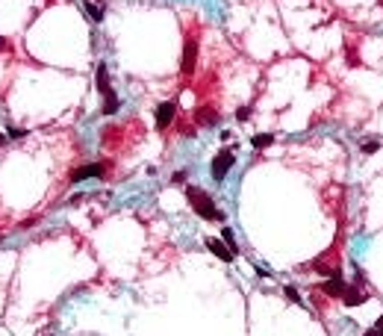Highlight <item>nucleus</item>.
Masks as SVG:
<instances>
[{
	"label": "nucleus",
	"instance_id": "obj_9",
	"mask_svg": "<svg viewBox=\"0 0 383 336\" xmlns=\"http://www.w3.org/2000/svg\"><path fill=\"white\" fill-rule=\"evenodd\" d=\"M366 301H368V292H363L360 286H345V292H342V304L345 307H360Z\"/></svg>",
	"mask_w": 383,
	"mask_h": 336
},
{
	"label": "nucleus",
	"instance_id": "obj_12",
	"mask_svg": "<svg viewBox=\"0 0 383 336\" xmlns=\"http://www.w3.org/2000/svg\"><path fill=\"white\" fill-rule=\"evenodd\" d=\"M98 89H101V95H109V92H112V86H109V71H106V65H98Z\"/></svg>",
	"mask_w": 383,
	"mask_h": 336
},
{
	"label": "nucleus",
	"instance_id": "obj_14",
	"mask_svg": "<svg viewBox=\"0 0 383 336\" xmlns=\"http://www.w3.org/2000/svg\"><path fill=\"white\" fill-rule=\"evenodd\" d=\"M221 242H224V245H227L233 254L239 251V245H236V236H233V230H230V227H224V230H221Z\"/></svg>",
	"mask_w": 383,
	"mask_h": 336
},
{
	"label": "nucleus",
	"instance_id": "obj_11",
	"mask_svg": "<svg viewBox=\"0 0 383 336\" xmlns=\"http://www.w3.org/2000/svg\"><path fill=\"white\" fill-rule=\"evenodd\" d=\"M118 106H121V101H118V95H115V92L104 95V115H115V112H118Z\"/></svg>",
	"mask_w": 383,
	"mask_h": 336
},
{
	"label": "nucleus",
	"instance_id": "obj_23",
	"mask_svg": "<svg viewBox=\"0 0 383 336\" xmlns=\"http://www.w3.org/2000/svg\"><path fill=\"white\" fill-rule=\"evenodd\" d=\"M0 148H6V136L0 133Z\"/></svg>",
	"mask_w": 383,
	"mask_h": 336
},
{
	"label": "nucleus",
	"instance_id": "obj_8",
	"mask_svg": "<svg viewBox=\"0 0 383 336\" xmlns=\"http://www.w3.org/2000/svg\"><path fill=\"white\" fill-rule=\"evenodd\" d=\"M318 292H324V295H330V298H342V292H345V280H342V274H330Z\"/></svg>",
	"mask_w": 383,
	"mask_h": 336
},
{
	"label": "nucleus",
	"instance_id": "obj_22",
	"mask_svg": "<svg viewBox=\"0 0 383 336\" xmlns=\"http://www.w3.org/2000/svg\"><path fill=\"white\" fill-rule=\"evenodd\" d=\"M0 51H6V38L3 35H0Z\"/></svg>",
	"mask_w": 383,
	"mask_h": 336
},
{
	"label": "nucleus",
	"instance_id": "obj_10",
	"mask_svg": "<svg viewBox=\"0 0 383 336\" xmlns=\"http://www.w3.org/2000/svg\"><path fill=\"white\" fill-rule=\"evenodd\" d=\"M207 248H209L212 254H215L218 260H224V263H230V260H233V251L227 248L221 239H207Z\"/></svg>",
	"mask_w": 383,
	"mask_h": 336
},
{
	"label": "nucleus",
	"instance_id": "obj_2",
	"mask_svg": "<svg viewBox=\"0 0 383 336\" xmlns=\"http://www.w3.org/2000/svg\"><path fill=\"white\" fill-rule=\"evenodd\" d=\"M236 165V148H224V151L215 153V159H212V165H209V174L215 177V180H224L227 171Z\"/></svg>",
	"mask_w": 383,
	"mask_h": 336
},
{
	"label": "nucleus",
	"instance_id": "obj_21",
	"mask_svg": "<svg viewBox=\"0 0 383 336\" xmlns=\"http://www.w3.org/2000/svg\"><path fill=\"white\" fill-rule=\"evenodd\" d=\"M374 330H383V316H380V321H377V324H374Z\"/></svg>",
	"mask_w": 383,
	"mask_h": 336
},
{
	"label": "nucleus",
	"instance_id": "obj_20",
	"mask_svg": "<svg viewBox=\"0 0 383 336\" xmlns=\"http://www.w3.org/2000/svg\"><path fill=\"white\" fill-rule=\"evenodd\" d=\"M9 136H12V139H24V136H27V130H18V127H15V130H9Z\"/></svg>",
	"mask_w": 383,
	"mask_h": 336
},
{
	"label": "nucleus",
	"instance_id": "obj_7",
	"mask_svg": "<svg viewBox=\"0 0 383 336\" xmlns=\"http://www.w3.org/2000/svg\"><path fill=\"white\" fill-rule=\"evenodd\" d=\"M104 171H106L104 162H94V165H83V168H77V171L71 174V183H80V180H86V177H106Z\"/></svg>",
	"mask_w": 383,
	"mask_h": 336
},
{
	"label": "nucleus",
	"instance_id": "obj_3",
	"mask_svg": "<svg viewBox=\"0 0 383 336\" xmlns=\"http://www.w3.org/2000/svg\"><path fill=\"white\" fill-rule=\"evenodd\" d=\"M195 65H198V38H189V35H186L183 59H180V74H183V77H192V74H195Z\"/></svg>",
	"mask_w": 383,
	"mask_h": 336
},
{
	"label": "nucleus",
	"instance_id": "obj_4",
	"mask_svg": "<svg viewBox=\"0 0 383 336\" xmlns=\"http://www.w3.org/2000/svg\"><path fill=\"white\" fill-rule=\"evenodd\" d=\"M313 271L318 274H324V277H330V274H339V251L330 248V251H324L318 260L313 263Z\"/></svg>",
	"mask_w": 383,
	"mask_h": 336
},
{
	"label": "nucleus",
	"instance_id": "obj_18",
	"mask_svg": "<svg viewBox=\"0 0 383 336\" xmlns=\"http://www.w3.org/2000/svg\"><path fill=\"white\" fill-rule=\"evenodd\" d=\"M251 115V106H242V109H239V112H236V118H239V121H245V118Z\"/></svg>",
	"mask_w": 383,
	"mask_h": 336
},
{
	"label": "nucleus",
	"instance_id": "obj_24",
	"mask_svg": "<svg viewBox=\"0 0 383 336\" xmlns=\"http://www.w3.org/2000/svg\"><path fill=\"white\" fill-rule=\"evenodd\" d=\"M377 336H383V330H380V333H377Z\"/></svg>",
	"mask_w": 383,
	"mask_h": 336
},
{
	"label": "nucleus",
	"instance_id": "obj_1",
	"mask_svg": "<svg viewBox=\"0 0 383 336\" xmlns=\"http://www.w3.org/2000/svg\"><path fill=\"white\" fill-rule=\"evenodd\" d=\"M186 198H189V206L204 221H224V213L212 203V198H209L201 186H189V189H186Z\"/></svg>",
	"mask_w": 383,
	"mask_h": 336
},
{
	"label": "nucleus",
	"instance_id": "obj_16",
	"mask_svg": "<svg viewBox=\"0 0 383 336\" xmlns=\"http://www.w3.org/2000/svg\"><path fill=\"white\" fill-rule=\"evenodd\" d=\"M380 151V142H366V145H363V153H366V156H371V153H377Z\"/></svg>",
	"mask_w": 383,
	"mask_h": 336
},
{
	"label": "nucleus",
	"instance_id": "obj_13",
	"mask_svg": "<svg viewBox=\"0 0 383 336\" xmlns=\"http://www.w3.org/2000/svg\"><path fill=\"white\" fill-rule=\"evenodd\" d=\"M251 145H254L257 151H265V148H271V145H274V136H271V133H257L254 139H251Z\"/></svg>",
	"mask_w": 383,
	"mask_h": 336
},
{
	"label": "nucleus",
	"instance_id": "obj_5",
	"mask_svg": "<svg viewBox=\"0 0 383 336\" xmlns=\"http://www.w3.org/2000/svg\"><path fill=\"white\" fill-rule=\"evenodd\" d=\"M174 115H177V103H174V101L159 103V106H157V115H154V118H157V130H162V133H165V130L171 127Z\"/></svg>",
	"mask_w": 383,
	"mask_h": 336
},
{
	"label": "nucleus",
	"instance_id": "obj_19",
	"mask_svg": "<svg viewBox=\"0 0 383 336\" xmlns=\"http://www.w3.org/2000/svg\"><path fill=\"white\" fill-rule=\"evenodd\" d=\"M174 183H186V171H174V177H171Z\"/></svg>",
	"mask_w": 383,
	"mask_h": 336
},
{
	"label": "nucleus",
	"instance_id": "obj_6",
	"mask_svg": "<svg viewBox=\"0 0 383 336\" xmlns=\"http://www.w3.org/2000/svg\"><path fill=\"white\" fill-rule=\"evenodd\" d=\"M218 109L212 106V103H201L198 109H195V127H212V124H218Z\"/></svg>",
	"mask_w": 383,
	"mask_h": 336
},
{
	"label": "nucleus",
	"instance_id": "obj_15",
	"mask_svg": "<svg viewBox=\"0 0 383 336\" xmlns=\"http://www.w3.org/2000/svg\"><path fill=\"white\" fill-rule=\"evenodd\" d=\"M86 12H88L91 21H101V18H104V9H101V6H94V3H86Z\"/></svg>",
	"mask_w": 383,
	"mask_h": 336
},
{
	"label": "nucleus",
	"instance_id": "obj_17",
	"mask_svg": "<svg viewBox=\"0 0 383 336\" xmlns=\"http://www.w3.org/2000/svg\"><path fill=\"white\" fill-rule=\"evenodd\" d=\"M283 292H286V298H289V301L301 304V295H298V289H292V286H286V289H283Z\"/></svg>",
	"mask_w": 383,
	"mask_h": 336
}]
</instances>
